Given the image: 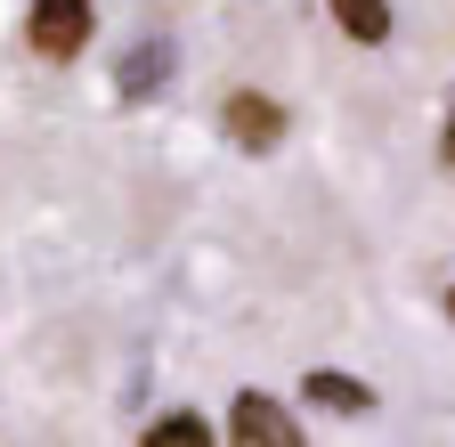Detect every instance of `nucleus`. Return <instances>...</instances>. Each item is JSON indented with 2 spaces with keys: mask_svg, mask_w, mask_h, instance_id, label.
Masks as SVG:
<instances>
[{
  "mask_svg": "<svg viewBox=\"0 0 455 447\" xmlns=\"http://www.w3.org/2000/svg\"><path fill=\"white\" fill-rule=\"evenodd\" d=\"M301 399H309L317 415H374V390H366L358 374H333V366H317V374L301 382Z\"/></svg>",
  "mask_w": 455,
  "mask_h": 447,
  "instance_id": "39448f33",
  "label": "nucleus"
},
{
  "mask_svg": "<svg viewBox=\"0 0 455 447\" xmlns=\"http://www.w3.org/2000/svg\"><path fill=\"white\" fill-rule=\"evenodd\" d=\"M171 74H180V41L171 33H147L139 49H123V66H114V90L123 98H163Z\"/></svg>",
  "mask_w": 455,
  "mask_h": 447,
  "instance_id": "20e7f679",
  "label": "nucleus"
},
{
  "mask_svg": "<svg viewBox=\"0 0 455 447\" xmlns=\"http://www.w3.org/2000/svg\"><path fill=\"white\" fill-rule=\"evenodd\" d=\"M325 9H333V25L341 33H350V41H390V0H325Z\"/></svg>",
  "mask_w": 455,
  "mask_h": 447,
  "instance_id": "423d86ee",
  "label": "nucleus"
},
{
  "mask_svg": "<svg viewBox=\"0 0 455 447\" xmlns=\"http://www.w3.org/2000/svg\"><path fill=\"white\" fill-rule=\"evenodd\" d=\"M220 131H228V147H236V155H268V147L284 139V106L260 98V90H228Z\"/></svg>",
  "mask_w": 455,
  "mask_h": 447,
  "instance_id": "f03ea898",
  "label": "nucleus"
},
{
  "mask_svg": "<svg viewBox=\"0 0 455 447\" xmlns=\"http://www.w3.org/2000/svg\"><path fill=\"white\" fill-rule=\"evenodd\" d=\"M439 155L455 163V106H447V131H439Z\"/></svg>",
  "mask_w": 455,
  "mask_h": 447,
  "instance_id": "6e6552de",
  "label": "nucleus"
},
{
  "mask_svg": "<svg viewBox=\"0 0 455 447\" xmlns=\"http://www.w3.org/2000/svg\"><path fill=\"white\" fill-rule=\"evenodd\" d=\"M447 317H455V285H447Z\"/></svg>",
  "mask_w": 455,
  "mask_h": 447,
  "instance_id": "1a4fd4ad",
  "label": "nucleus"
},
{
  "mask_svg": "<svg viewBox=\"0 0 455 447\" xmlns=\"http://www.w3.org/2000/svg\"><path fill=\"white\" fill-rule=\"evenodd\" d=\"M98 33V0H33V17H25V41L41 49V58H82Z\"/></svg>",
  "mask_w": 455,
  "mask_h": 447,
  "instance_id": "f257e3e1",
  "label": "nucleus"
},
{
  "mask_svg": "<svg viewBox=\"0 0 455 447\" xmlns=\"http://www.w3.org/2000/svg\"><path fill=\"white\" fill-rule=\"evenodd\" d=\"M139 439H147V447H204V439H212V423L180 407V415H155V423H147Z\"/></svg>",
  "mask_w": 455,
  "mask_h": 447,
  "instance_id": "0eeeda50",
  "label": "nucleus"
},
{
  "mask_svg": "<svg viewBox=\"0 0 455 447\" xmlns=\"http://www.w3.org/2000/svg\"><path fill=\"white\" fill-rule=\"evenodd\" d=\"M228 439H236V447H301L309 431H301L293 415H284V407L268 399V390H244V399L228 407Z\"/></svg>",
  "mask_w": 455,
  "mask_h": 447,
  "instance_id": "7ed1b4c3",
  "label": "nucleus"
}]
</instances>
